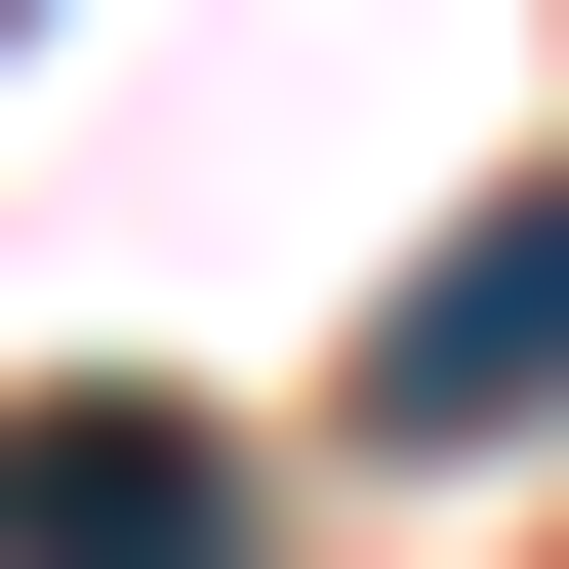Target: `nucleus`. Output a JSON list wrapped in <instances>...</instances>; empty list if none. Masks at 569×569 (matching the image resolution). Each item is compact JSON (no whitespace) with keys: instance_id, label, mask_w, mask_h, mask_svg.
<instances>
[{"instance_id":"nucleus-1","label":"nucleus","mask_w":569,"mask_h":569,"mask_svg":"<svg viewBox=\"0 0 569 569\" xmlns=\"http://www.w3.org/2000/svg\"><path fill=\"white\" fill-rule=\"evenodd\" d=\"M0 569H244V448L203 407H0Z\"/></svg>"},{"instance_id":"nucleus-2","label":"nucleus","mask_w":569,"mask_h":569,"mask_svg":"<svg viewBox=\"0 0 569 569\" xmlns=\"http://www.w3.org/2000/svg\"><path fill=\"white\" fill-rule=\"evenodd\" d=\"M488 407H569V203H488V244L367 326V448H488Z\"/></svg>"}]
</instances>
